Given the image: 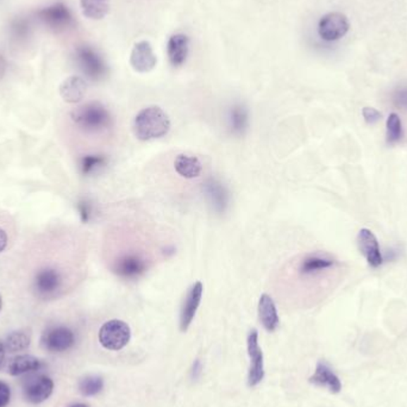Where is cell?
<instances>
[{"instance_id":"14","label":"cell","mask_w":407,"mask_h":407,"mask_svg":"<svg viewBox=\"0 0 407 407\" xmlns=\"http://www.w3.org/2000/svg\"><path fill=\"white\" fill-rule=\"evenodd\" d=\"M38 17L47 27L52 29H66L73 23L72 13L69 11L67 5L64 3H55L38 11Z\"/></svg>"},{"instance_id":"18","label":"cell","mask_w":407,"mask_h":407,"mask_svg":"<svg viewBox=\"0 0 407 407\" xmlns=\"http://www.w3.org/2000/svg\"><path fill=\"white\" fill-rule=\"evenodd\" d=\"M309 382L319 387H325L331 393H339L342 389L339 377L332 372L328 365H325L324 362H319L317 365L316 372L309 377Z\"/></svg>"},{"instance_id":"1","label":"cell","mask_w":407,"mask_h":407,"mask_svg":"<svg viewBox=\"0 0 407 407\" xmlns=\"http://www.w3.org/2000/svg\"><path fill=\"white\" fill-rule=\"evenodd\" d=\"M73 124L86 135H102L113 126L111 112L102 102H90L71 113Z\"/></svg>"},{"instance_id":"29","label":"cell","mask_w":407,"mask_h":407,"mask_svg":"<svg viewBox=\"0 0 407 407\" xmlns=\"http://www.w3.org/2000/svg\"><path fill=\"white\" fill-rule=\"evenodd\" d=\"M392 102L396 109L407 110V85H403L393 90Z\"/></svg>"},{"instance_id":"24","label":"cell","mask_w":407,"mask_h":407,"mask_svg":"<svg viewBox=\"0 0 407 407\" xmlns=\"http://www.w3.org/2000/svg\"><path fill=\"white\" fill-rule=\"evenodd\" d=\"M80 6L86 18L99 20L109 13L110 0H80Z\"/></svg>"},{"instance_id":"27","label":"cell","mask_w":407,"mask_h":407,"mask_svg":"<svg viewBox=\"0 0 407 407\" xmlns=\"http://www.w3.org/2000/svg\"><path fill=\"white\" fill-rule=\"evenodd\" d=\"M106 165H107V158L105 155H85L80 161V170L83 175H90L102 170V167H105Z\"/></svg>"},{"instance_id":"22","label":"cell","mask_w":407,"mask_h":407,"mask_svg":"<svg viewBox=\"0 0 407 407\" xmlns=\"http://www.w3.org/2000/svg\"><path fill=\"white\" fill-rule=\"evenodd\" d=\"M42 368V361L31 355H18L8 362V374L11 377H19L23 374L33 373Z\"/></svg>"},{"instance_id":"21","label":"cell","mask_w":407,"mask_h":407,"mask_svg":"<svg viewBox=\"0 0 407 407\" xmlns=\"http://www.w3.org/2000/svg\"><path fill=\"white\" fill-rule=\"evenodd\" d=\"M174 168L180 177L185 179H196L203 173V165L199 158L193 155H177L174 160Z\"/></svg>"},{"instance_id":"2","label":"cell","mask_w":407,"mask_h":407,"mask_svg":"<svg viewBox=\"0 0 407 407\" xmlns=\"http://www.w3.org/2000/svg\"><path fill=\"white\" fill-rule=\"evenodd\" d=\"M151 264L146 252L135 247H128L114 254L112 260L110 261V269L119 279L130 281L142 278L149 271Z\"/></svg>"},{"instance_id":"13","label":"cell","mask_w":407,"mask_h":407,"mask_svg":"<svg viewBox=\"0 0 407 407\" xmlns=\"http://www.w3.org/2000/svg\"><path fill=\"white\" fill-rule=\"evenodd\" d=\"M204 286L200 281L193 283L189 292L186 294L185 300L182 304L180 312V330L187 331L189 325L192 324L196 311L199 309L201 298H203Z\"/></svg>"},{"instance_id":"17","label":"cell","mask_w":407,"mask_h":407,"mask_svg":"<svg viewBox=\"0 0 407 407\" xmlns=\"http://www.w3.org/2000/svg\"><path fill=\"white\" fill-rule=\"evenodd\" d=\"M189 40L185 34H175L170 36L167 43V55L174 67H180L185 64L189 55Z\"/></svg>"},{"instance_id":"34","label":"cell","mask_w":407,"mask_h":407,"mask_svg":"<svg viewBox=\"0 0 407 407\" xmlns=\"http://www.w3.org/2000/svg\"><path fill=\"white\" fill-rule=\"evenodd\" d=\"M5 355H6V349H5L4 343L0 342V366H1L3 362H4Z\"/></svg>"},{"instance_id":"20","label":"cell","mask_w":407,"mask_h":407,"mask_svg":"<svg viewBox=\"0 0 407 407\" xmlns=\"http://www.w3.org/2000/svg\"><path fill=\"white\" fill-rule=\"evenodd\" d=\"M259 317L264 328L269 332L276 331L280 324L279 314L271 295L262 294L259 300Z\"/></svg>"},{"instance_id":"37","label":"cell","mask_w":407,"mask_h":407,"mask_svg":"<svg viewBox=\"0 0 407 407\" xmlns=\"http://www.w3.org/2000/svg\"><path fill=\"white\" fill-rule=\"evenodd\" d=\"M1 307H3V299H1V295H0V312H1Z\"/></svg>"},{"instance_id":"36","label":"cell","mask_w":407,"mask_h":407,"mask_svg":"<svg viewBox=\"0 0 407 407\" xmlns=\"http://www.w3.org/2000/svg\"><path fill=\"white\" fill-rule=\"evenodd\" d=\"M69 407H88V405H86V403H73V405H71Z\"/></svg>"},{"instance_id":"9","label":"cell","mask_w":407,"mask_h":407,"mask_svg":"<svg viewBox=\"0 0 407 407\" xmlns=\"http://www.w3.org/2000/svg\"><path fill=\"white\" fill-rule=\"evenodd\" d=\"M336 262L334 257L325 253H311L302 257L297 264V273L300 278H314L321 276L322 273L335 267Z\"/></svg>"},{"instance_id":"6","label":"cell","mask_w":407,"mask_h":407,"mask_svg":"<svg viewBox=\"0 0 407 407\" xmlns=\"http://www.w3.org/2000/svg\"><path fill=\"white\" fill-rule=\"evenodd\" d=\"M99 342L107 350H122L128 346L131 330L125 322L112 319L106 322L99 330Z\"/></svg>"},{"instance_id":"26","label":"cell","mask_w":407,"mask_h":407,"mask_svg":"<svg viewBox=\"0 0 407 407\" xmlns=\"http://www.w3.org/2000/svg\"><path fill=\"white\" fill-rule=\"evenodd\" d=\"M403 136V123L399 114L391 113L386 122V141L389 146H394L401 141Z\"/></svg>"},{"instance_id":"4","label":"cell","mask_w":407,"mask_h":407,"mask_svg":"<svg viewBox=\"0 0 407 407\" xmlns=\"http://www.w3.org/2000/svg\"><path fill=\"white\" fill-rule=\"evenodd\" d=\"M67 278L64 269L55 266H47L35 273L33 290L38 298L49 300L60 297L66 290Z\"/></svg>"},{"instance_id":"32","label":"cell","mask_w":407,"mask_h":407,"mask_svg":"<svg viewBox=\"0 0 407 407\" xmlns=\"http://www.w3.org/2000/svg\"><path fill=\"white\" fill-rule=\"evenodd\" d=\"M11 401V389L5 381L0 380V407H6Z\"/></svg>"},{"instance_id":"5","label":"cell","mask_w":407,"mask_h":407,"mask_svg":"<svg viewBox=\"0 0 407 407\" xmlns=\"http://www.w3.org/2000/svg\"><path fill=\"white\" fill-rule=\"evenodd\" d=\"M76 341V334L72 329L66 325H53L42 334L41 347L50 354H61L72 349Z\"/></svg>"},{"instance_id":"16","label":"cell","mask_w":407,"mask_h":407,"mask_svg":"<svg viewBox=\"0 0 407 407\" xmlns=\"http://www.w3.org/2000/svg\"><path fill=\"white\" fill-rule=\"evenodd\" d=\"M204 192L208 198V203L211 205L213 211L217 213H224L228 205H229V192L222 182L216 179H210L205 182Z\"/></svg>"},{"instance_id":"12","label":"cell","mask_w":407,"mask_h":407,"mask_svg":"<svg viewBox=\"0 0 407 407\" xmlns=\"http://www.w3.org/2000/svg\"><path fill=\"white\" fill-rule=\"evenodd\" d=\"M358 247L360 253L366 259L370 267L377 269L384 264V256L377 236L370 229H361L358 235Z\"/></svg>"},{"instance_id":"23","label":"cell","mask_w":407,"mask_h":407,"mask_svg":"<svg viewBox=\"0 0 407 407\" xmlns=\"http://www.w3.org/2000/svg\"><path fill=\"white\" fill-rule=\"evenodd\" d=\"M228 124L232 135H244L249 128V113L247 107L241 104L232 106L228 116Z\"/></svg>"},{"instance_id":"10","label":"cell","mask_w":407,"mask_h":407,"mask_svg":"<svg viewBox=\"0 0 407 407\" xmlns=\"http://www.w3.org/2000/svg\"><path fill=\"white\" fill-rule=\"evenodd\" d=\"M54 381L47 375H36L23 384V396L33 405L45 403L53 394Z\"/></svg>"},{"instance_id":"25","label":"cell","mask_w":407,"mask_h":407,"mask_svg":"<svg viewBox=\"0 0 407 407\" xmlns=\"http://www.w3.org/2000/svg\"><path fill=\"white\" fill-rule=\"evenodd\" d=\"M31 337L30 334L24 330L13 331L8 335L5 338L4 347L8 353H19V351L27 350L30 347Z\"/></svg>"},{"instance_id":"33","label":"cell","mask_w":407,"mask_h":407,"mask_svg":"<svg viewBox=\"0 0 407 407\" xmlns=\"http://www.w3.org/2000/svg\"><path fill=\"white\" fill-rule=\"evenodd\" d=\"M8 234L3 229H0V253L4 252L5 248L8 247Z\"/></svg>"},{"instance_id":"30","label":"cell","mask_w":407,"mask_h":407,"mask_svg":"<svg viewBox=\"0 0 407 407\" xmlns=\"http://www.w3.org/2000/svg\"><path fill=\"white\" fill-rule=\"evenodd\" d=\"M78 211H79L80 219L83 223H88L93 216V206L88 200H81L78 204Z\"/></svg>"},{"instance_id":"31","label":"cell","mask_w":407,"mask_h":407,"mask_svg":"<svg viewBox=\"0 0 407 407\" xmlns=\"http://www.w3.org/2000/svg\"><path fill=\"white\" fill-rule=\"evenodd\" d=\"M362 116L365 118L367 124L373 125L377 122L380 121L382 114H381L380 111H377V109L374 107H363L362 110Z\"/></svg>"},{"instance_id":"35","label":"cell","mask_w":407,"mask_h":407,"mask_svg":"<svg viewBox=\"0 0 407 407\" xmlns=\"http://www.w3.org/2000/svg\"><path fill=\"white\" fill-rule=\"evenodd\" d=\"M200 370H201V366H200V362L196 361L193 366V377H198V374H200Z\"/></svg>"},{"instance_id":"15","label":"cell","mask_w":407,"mask_h":407,"mask_svg":"<svg viewBox=\"0 0 407 407\" xmlns=\"http://www.w3.org/2000/svg\"><path fill=\"white\" fill-rule=\"evenodd\" d=\"M156 62H158V59L149 42H137L134 45L131 55H130V64L136 72H151V69H154L156 66Z\"/></svg>"},{"instance_id":"7","label":"cell","mask_w":407,"mask_h":407,"mask_svg":"<svg viewBox=\"0 0 407 407\" xmlns=\"http://www.w3.org/2000/svg\"><path fill=\"white\" fill-rule=\"evenodd\" d=\"M350 29L347 16L341 12H329L318 23V34L324 41L335 42L344 37Z\"/></svg>"},{"instance_id":"3","label":"cell","mask_w":407,"mask_h":407,"mask_svg":"<svg viewBox=\"0 0 407 407\" xmlns=\"http://www.w3.org/2000/svg\"><path fill=\"white\" fill-rule=\"evenodd\" d=\"M132 129L140 141L158 140L170 132V117L161 107L149 106L136 114Z\"/></svg>"},{"instance_id":"11","label":"cell","mask_w":407,"mask_h":407,"mask_svg":"<svg viewBox=\"0 0 407 407\" xmlns=\"http://www.w3.org/2000/svg\"><path fill=\"white\" fill-rule=\"evenodd\" d=\"M247 344H248V354L250 358L248 382L250 387H255L264 380V354L259 344V334L255 329L249 332Z\"/></svg>"},{"instance_id":"8","label":"cell","mask_w":407,"mask_h":407,"mask_svg":"<svg viewBox=\"0 0 407 407\" xmlns=\"http://www.w3.org/2000/svg\"><path fill=\"white\" fill-rule=\"evenodd\" d=\"M76 62L80 69L92 80H100L107 72L102 57L90 45H81L76 49Z\"/></svg>"},{"instance_id":"28","label":"cell","mask_w":407,"mask_h":407,"mask_svg":"<svg viewBox=\"0 0 407 407\" xmlns=\"http://www.w3.org/2000/svg\"><path fill=\"white\" fill-rule=\"evenodd\" d=\"M104 389V380L98 375H87L79 381V392L85 396H95Z\"/></svg>"},{"instance_id":"19","label":"cell","mask_w":407,"mask_h":407,"mask_svg":"<svg viewBox=\"0 0 407 407\" xmlns=\"http://www.w3.org/2000/svg\"><path fill=\"white\" fill-rule=\"evenodd\" d=\"M87 83L81 76H69L61 83L60 95L64 102L76 104L86 95Z\"/></svg>"}]
</instances>
